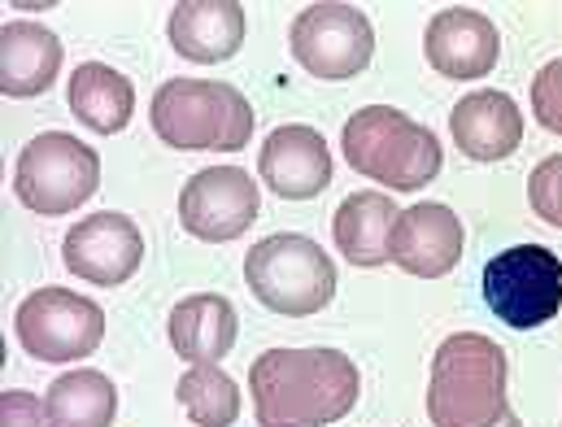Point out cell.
<instances>
[{
	"mask_svg": "<svg viewBox=\"0 0 562 427\" xmlns=\"http://www.w3.org/2000/svg\"><path fill=\"white\" fill-rule=\"evenodd\" d=\"M18 340L40 362L92 358L105 340V310L70 288H40L13 314Z\"/></svg>",
	"mask_w": 562,
	"mask_h": 427,
	"instance_id": "obj_8",
	"label": "cell"
},
{
	"mask_svg": "<svg viewBox=\"0 0 562 427\" xmlns=\"http://www.w3.org/2000/svg\"><path fill=\"white\" fill-rule=\"evenodd\" d=\"M397 205L389 192L362 188L353 196L340 201L336 218H331V236L336 249L353 262V267H384L389 262V240H393V223H397Z\"/></svg>",
	"mask_w": 562,
	"mask_h": 427,
	"instance_id": "obj_19",
	"label": "cell"
},
{
	"mask_svg": "<svg viewBox=\"0 0 562 427\" xmlns=\"http://www.w3.org/2000/svg\"><path fill=\"white\" fill-rule=\"evenodd\" d=\"M148 123L157 141L179 153H236L254 136V105L232 83L170 79L153 92Z\"/></svg>",
	"mask_w": 562,
	"mask_h": 427,
	"instance_id": "obj_3",
	"label": "cell"
},
{
	"mask_svg": "<svg viewBox=\"0 0 562 427\" xmlns=\"http://www.w3.org/2000/svg\"><path fill=\"white\" fill-rule=\"evenodd\" d=\"M258 427L340 424L362 393V375L340 349H267L249 367Z\"/></svg>",
	"mask_w": 562,
	"mask_h": 427,
	"instance_id": "obj_1",
	"label": "cell"
},
{
	"mask_svg": "<svg viewBox=\"0 0 562 427\" xmlns=\"http://www.w3.org/2000/svg\"><path fill=\"white\" fill-rule=\"evenodd\" d=\"M258 210H262V192L249 179V170H240V166L196 170L179 192L183 232L196 240H210V245L240 240L258 223Z\"/></svg>",
	"mask_w": 562,
	"mask_h": 427,
	"instance_id": "obj_10",
	"label": "cell"
},
{
	"mask_svg": "<svg viewBox=\"0 0 562 427\" xmlns=\"http://www.w3.org/2000/svg\"><path fill=\"white\" fill-rule=\"evenodd\" d=\"M245 284L249 292L283 318H310L331 305L336 296V267L318 249V240L280 232L249 249L245 258Z\"/></svg>",
	"mask_w": 562,
	"mask_h": 427,
	"instance_id": "obj_5",
	"label": "cell"
},
{
	"mask_svg": "<svg viewBox=\"0 0 562 427\" xmlns=\"http://www.w3.org/2000/svg\"><path fill=\"white\" fill-rule=\"evenodd\" d=\"M449 132L471 161H506L524 144V114H519L515 97L484 88V92H471L453 105Z\"/></svg>",
	"mask_w": 562,
	"mask_h": 427,
	"instance_id": "obj_16",
	"label": "cell"
},
{
	"mask_svg": "<svg viewBox=\"0 0 562 427\" xmlns=\"http://www.w3.org/2000/svg\"><path fill=\"white\" fill-rule=\"evenodd\" d=\"M0 427H53L48 402H40L35 393L9 389V393L0 397Z\"/></svg>",
	"mask_w": 562,
	"mask_h": 427,
	"instance_id": "obj_25",
	"label": "cell"
},
{
	"mask_svg": "<svg viewBox=\"0 0 562 427\" xmlns=\"http://www.w3.org/2000/svg\"><path fill=\"white\" fill-rule=\"evenodd\" d=\"M484 305L515 332L554 323L562 310V258L546 245H515L493 254L484 267Z\"/></svg>",
	"mask_w": 562,
	"mask_h": 427,
	"instance_id": "obj_7",
	"label": "cell"
},
{
	"mask_svg": "<svg viewBox=\"0 0 562 427\" xmlns=\"http://www.w3.org/2000/svg\"><path fill=\"white\" fill-rule=\"evenodd\" d=\"M528 201H532V210H537L541 223L562 227V153L546 157V161L532 170V179H528Z\"/></svg>",
	"mask_w": 562,
	"mask_h": 427,
	"instance_id": "obj_23",
	"label": "cell"
},
{
	"mask_svg": "<svg viewBox=\"0 0 562 427\" xmlns=\"http://www.w3.org/2000/svg\"><path fill=\"white\" fill-rule=\"evenodd\" d=\"M48 419L53 427H110L119 415V389L105 371L79 367L48 384Z\"/></svg>",
	"mask_w": 562,
	"mask_h": 427,
	"instance_id": "obj_21",
	"label": "cell"
},
{
	"mask_svg": "<svg viewBox=\"0 0 562 427\" xmlns=\"http://www.w3.org/2000/svg\"><path fill=\"white\" fill-rule=\"evenodd\" d=\"M423 53L445 79H484L502 57V35L480 9H440L427 22Z\"/></svg>",
	"mask_w": 562,
	"mask_h": 427,
	"instance_id": "obj_13",
	"label": "cell"
},
{
	"mask_svg": "<svg viewBox=\"0 0 562 427\" xmlns=\"http://www.w3.org/2000/svg\"><path fill=\"white\" fill-rule=\"evenodd\" d=\"M431 427H502L510 419L506 349L480 332L440 340L427 380Z\"/></svg>",
	"mask_w": 562,
	"mask_h": 427,
	"instance_id": "obj_2",
	"label": "cell"
},
{
	"mask_svg": "<svg viewBox=\"0 0 562 427\" xmlns=\"http://www.w3.org/2000/svg\"><path fill=\"white\" fill-rule=\"evenodd\" d=\"M502 427H524V424H519V419H515V415H510V419H506V424H502Z\"/></svg>",
	"mask_w": 562,
	"mask_h": 427,
	"instance_id": "obj_26",
	"label": "cell"
},
{
	"mask_svg": "<svg viewBox=\"0 0 562 427\" xmlns=\"http://www.w3.org/2000/svg\"><path fill=\"white\" fill-rule=\"evenodd\" d=\"M61 70V40L44 22H4L0 26V92L13 101L40 97Z\"/></svg>",
	"mask_w": 562,
	"mask_h": 427,
	"instance_id": "obj_17",
	"label": "cell"
},
{
	"mask_svg": "<svg viewBox=\"0 0 562 427\" xmlns=\"http://www.w3.org/2000/svg\"><path fill=\"white\" fill-rule=\"evenodd\" d=\"M66 101L75 110V119L97 132V136H119L132 114H136V88L127 75H119L114 66H101V61H83L75 66L70 75V88H66Z\"/></svg>",
	"mask_w": 562,
	"mask_h": 427,
	"instance_id": "obj_20",
	"label": "cell"
},
{
	"mask_svg": "<svg viewBox=\"0 0 562 427\" xmlns=\"http://www.w3.org/2000/svg\"><path fill=\"white\" fill-rule=\"evenodd\" d=\"M288 44H292V57L314 79H353L371 66L375 31H371V18L362 9L340 4V0H323V4H305L292 18Z\"/></svg>",
	"mask_w": 562,
	"mask_h": 427,
	"instance_id": "obj_9",
	"label": "cell"
},
{
	"mask_svg": "<svg viewBox=\"0 0 562 427\" xmlns=\"http://www.w3.org/2000/svg\"><path fill=\"white\" fill-rule=\"evenodd\" d=\"M258 175L283 201H310L331 183V148L305 123L276 127L258 153Z\"/></svg>",
	"mask_w": 562,
	"mask_h": 427,
	"instance_id": "obj_14",
	"label": "cell"
},
{
	"mask_svg": "<svg viewBox=\"0 0 562 427\" xmlns=\"http://www.w3.org/2000/svg\"><path fill=\"white\" fill-rule=\"evenodd\" d=\"M532 114L546 132L562 136V57H554L550 66L537 70L532 79Z\"/></svg>",
	"mask_w": 562,
	"mask_h": 427,
	"instance_id": "obj_24",
	"label": "cell"
},
{
	"mask_svg": "<svg viewBox=\"0 0 562 427\" xmlns=\"http://www.w3.org/2000/svg\"><path fill=\"white\" fill-rule=\"evenodd\" d=\"M462 240H467L462 218L440 201H423V205H411L397 214L393 240H389V262H397L406 276L440 280L458 267Z\"/></svg>",
	"mask_w": 562,
	"mask_h": 427,
	"instance_id": "obj_12",
	"label": "cell"
},
{
	"mask_svg": "<svg viewBox=\"0 0 562 427\" xmlns=\"http://www.w3.org/2000/svg\"><path fill=\"white\" fill-rule=\"evenodd\" d=\"M166 31H170V44L179 57L214 66V61H227L240 53L249 18H245L240 0H179L170 9Z\"/></svg>",
	"mask_w": 562,
	"mask_h": 427,
	"instance_id": "obj_15",
	"label": "cell"
},
{
	"mask_svg": "<svg viewBox=\"0 0 562 427\" xmlns=\"http://www.w3.org/2000/svg\"><path fill=\"white\" fill-rule=\"evenodd\" d=\"M175 397H179V406L188 411V419L196 427H232L240 419V389L214 362H201V367L183 371Z\"/></svg>",
	"mask_w": 562,
	"mask_h": 427,
	"instance_id": "obj_22",
	"label": "cell"
},
{
	"mask_svg": "<svg viewBox=\"0 0 562 427\" xmlns=\"http://www.w3.org/2000/svg\"><path fill=\"white\" fill-rule=\"evenodd\" d=\"M340 148L358 175H367L371 183H389L393 192H419L440 175L436 132L393 105L358 110L340 132Z\"/></svg>",
	"mask_w": 562,
	"mask_h": 427,
	"instance_id": "obj_4",
	"label": "cell"
},
{
	"mask_svg": "<svg viewBox=\"0 0 562 427\" xmlns=\"http://www.w3.org/2000/svg\"><path fill=\"white\" fill-rule=\"evenodd\" d=\"M101 188V157L97 148L66 132H44L18 153L13 192L26 210L44 218H61L79 210Z\"/></svg>",
	"mask_w": 562,
	"mask_h": 427,
	"instance_id": "obj_6",
	"label": "cell"
},
{
	"mask_svg": "<svg viewBox=\"0 0 562 427\" xmlns=\"http://www.w3.org/2000/svg\"><path fill=\"white\" fill-rule=\"evenodd\" d=\"M61 262L70 276L97 288L127 284L144 262V236L136 218L114 214V210L79 218L61 240Z\"/></svg>",
	"mask_w": 562,
	"mask_h": 427,
	"instance_id": "obj_11",
	"label": "cell"
},
{
	"mask_svg": "<svg viewBox=\"0 0 562 427\" xmlns=\"http://www.w3.org/2000/svg\"><path fill=\"white\" fill-rule=\"evenodd\" d=\"M166 332H170V345H175L179 358H188L192 367H201V362L218 367L236 349L240 318H236V305L223 292H196V296H183L170 310Z\"/></svg>",
	"mask_w": 562,
	"mask_h": 427,
	"instance_id": "obj_18",
	"label": "cell"
}]
</instances>
